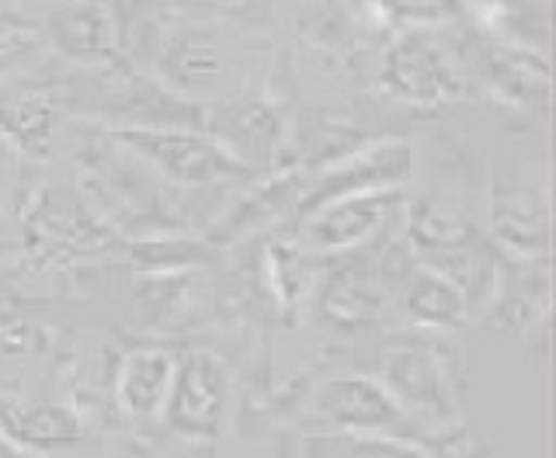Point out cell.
Here are the masks:
<instances>
[{
	"mask_svg": "<svg viewBox=\"0 0 556 458\" xmlns=\"http://www.w3.org/2000/svg\"><path fill=\"white\" fill-rule=\"evenodd\" d=\"M313 407H317V414L327 417L338 431L400 434V437H414V442H425L431 445V451H439V445L417 434V417L400 407L396 396L382 385V379L334 376L317 385Z\"/></svg>",
	"mask_w": 556,
	"mask_h": 458,
	"instance_id": "obj_6",
	"label": "cell"
},
{
	"mask_svg": "<svg viewBox=\"0 0 556 458\" xmlns=\"http://www.w3.org/2000/svg\"><path fill=\"white\" fill-rule=\"evenodd\" d=\"M486 213H491V233L508 257H549L553 222L549 195L543 188L497 178Z\"/></svg>",
	"mask_w": 556,
	"mask_h": 458,
	"instance_id": "obj_9",
	"label": "cell"
},
{
	"mask_svg": "<svg viewBox=\"0 0 556 458\" xmlns=\"http://www.w3.org/2000/svg\"><path fill=\"white\" fill-rule=\"evenodd\" d=\"M407 237L425 264H442L483 240L477 222L469 219L463 208L448 205L442 199H421L410 205Z\"/></svg>",
	"mask_w": 556,
	"mask_h": 458,
	"instance_id": "obj_13",
	"label": "cell"
},
{
	"mask_svg": "<svg viewBox=\"0 0 556 458\" xmlns=\"http://www.w3.org/2000/svg\"><path fill=\"white\" fill-rule=\"evenodd\" d=\"M469 63L477 77L491 87V94L515 104V109H549V63L543 49H529L501 39V35H477L469 49Z\"/></svg>",
	"mask_w": 556,
	"mask_h": 458,
	"instance_id": "obj_7",
	"label": "cell"
},
{
	"mask_svg": "<svg viewBox=\"0 0 556 458\" xmlns=\"http://www.w3.org/2000/svg\"><path fill=\"white\" fill-rule=\"evenodd\" d=\"M174 74L191 80V84H208L219 77V52L205 39H188L170 52Z\"/></svg>",
	"mask_w": 556,
	"mask_h": 458,
	"instance_id": "obj_21",
	"label": "cell"
},
{
	"mask_svg": "<svg viewBox=\"0 0 556 458\" xmlns=\"http://www.w3.org/2000/svg\"><path fill=\"white\" fill-rule=\"evenodd\" d=\"M382 298H387V281L372 264H365V268L362 264H344L327 278L320 292V309L330 323L358 330L376 323Z\"/></svg>",
	"mask_w": 556,
	"mask_h": 458,
	"instance_id": "obj_16",
	"label": "cell"
},
{
	"mask_svg": "<svg viewBox=\"0 0 556 458\" xmlns=\"http://www.w3.org/2000/svg\"><path fill=\"white\" fill-rule=\"evenodd\" d=\"M17 448H14V442H11V437L4 434V431H0V455H14Z\"/></svg>",
	"mask_w": 556,
	"mask_h": 458,
	"instance_id": "obj_22",
	"label": "cell"
},
{
	"mask_svg": "<svg viewBox=\"0 0 556 458\" xmlns=\"http://www.w3.org/2000/svg\"><path fill=\"white\" fill-rule=\"evenodd\" d=\"M52 35H56L66 56L74 60H91V63L118 60L115 25L101 0H70L66 8H60L56 22H52Z\"/></svg>",
	"mask_w": 556,
	"mask_h": 458,
	"instance_id": "obj_17",
	"label": "cell"
},
{
	"mask_svg": "<svg viewBox=\"0 0 556 458\" xmlns=\"http://www.w3.org/2000/svg\"><path fill=\"white\" fill-rule=\"evenodd\" d=\"M174 376V358L161 347H136L118 365L115 379V399L118 410L132 424H153L164 414L167 390Z\"/></svg>",
	"mask_w": 556,
	"mask_h": 458,
	"instance_id": "obj_11",
	"label": "cell"
},
{
	"mask_svg": "<svg viewBox=\"0 0 556 458\" xmlns=\"http://www.w3.org/2000/svg\"><path fill=\"white\" fill-rule=\"evenodd\" d=\"M549 257H508L483 316L497 330H532V323L549 320Z\"/></svg>",
	"mask_w": 556,
	"mask_h": 458,
	"instance_id": "obj_10",
	"label": "cell"
},
{
	"mask_svg": "<svg viewBox=\"0 0 556 458\" xmlns=\"http://www.w3.org/2000/svg\"><path fill=\"white\" fill-rule=\"evenodd\" d=\"M60 126V101L42 87H14L0 94V136L31 156H49Z\"/></svg>",
	"mask_w": 556,
	"mask_h": 458,
	"instance_id": "obj_14",
	"label": "cell"
},
{
	"mask_svg": "<svg viewBox=\"0 0 556 458\" xmlns=\"http://www.w3.org/2000/svg\"><path fill=\"white\" fill-rule=\"evenodd\" d=\"M400 306H404L407 320L421 330H459L469 320V306L459 285L425 260L414 264L400 281Z\"/></svg>",
	"mask_w": 556,
	"mask_h": 458,
	"instance_id": "obj_12",
	"label": "cell"
},
{
	"mask_svg": "<svg viewBox=\"0 0 556 458\" xmlns=\"http://www.w3.org/2000/svg\"><path fill=\"white\" fill-rule=\"evenodd\" d=\"M414 174V147L407 139H379L372 147H358L338 156L317 181L303 188L300 216H309L313 208H320L344 195H365V191H396L407 185Z\"/></svg>",
	"mask_w": 556,
	"mask_h": 458,
	"instance_id": "obj_5",
	"label": "cell"
},
{
	"mask_svg": "<svg viewBox=\"0 0 556 458\" xmlns=\"http://www.w3.org/2000/svg\"><path fill=\"white\" fill-rule=\"evenodd\" d=\"M382 385L414 417L442 420V424H452L459 417L456 407L459 376L452 372V361L442 351V344L428 338V333H410V338L387 344V355H382Z\"/></svg>",
	"mask_w": 556,
	"mask_h": 458,
	"instance_id": "obj_2",
	"label": "cell"
},
{
	"mask_svg": "<svg viewBox=\"0 0 556 458\" xmlns=\"http://www.w3.org/2000/svg\"><path fill=\"white\" fill-rule=\"evenodd\" d=\"M369 4L387 17V22H404V25H442L459 17L466 11V0H369Z\"/></svg>",
	"mask_w": 556,
	"mask_h": 458,
	"instance_id": "obj_20",
	"label": "cell"
},
{
	"mask_svg": "<svg viewBox=\"0 0 556 458\" xmlns=\"http://www.w3.org/2000/svg\"><path fill=\"white\" fill-rule=\"evenodd\" d=\"M396 205V191H365V195H344L303 216V240L306 254H348L355 246L369 243L382 222L390 219Z\"/></svg>",
	"mask_w": 556,
	"mask_h": 458,
	"instance_id": "obj_8",
	"label": "cell"
},
{
	"mask_svg": "<svg viewBox=\"0 0 556 458\" xmlns=\"http://www.w3.org/2000/svg\"><path fill=\"white\" fill-rule=\"evenodd\" d=\"M42 31L17 11H0V74L28 63L42 49Z\"/></svg>",
	"mask_w": 556,
	"mask_h": 458,
	"instance_id": "obj_19",
	"label": "cell"
},
{
	"mask_svg": "<svg viewBox=\"0 0 556 458\" xmlns=\"http://www.w3.org/2000/svg\"><path fill=\"white\" fill-rule=\"evenodd\" d=\"M0 431H4L17 451H60L80 437V420L74 410L56 403H22L0 399Z\"/></svg>",
	"mask_w": 556,
	"mask_h": 458,
	"instance_id": "obj_15",
	"label": "cell"
},
{
	"mask_svg": "<svg viewBox=\"0 0 556 458\" xmlns=\"http://www.w3.org/2000/svg\"><path fill=\"white\" fill-rule=\"evenodd\" d=\"M379 87L396 101L445 104L466 91V80L425 28H407L404 35H396L382 56Z\"/></svg>",
	"mask_w": 556,
	"mask_h": 458,
	"instance_id": "obj_4",
	"label": "cell"
},
{
	"mask_svg": "<svg viewBox=\"0 0 556 458\" xmlns=\"http://www.w3.org/2000/svg\"><path fill=\"white\" fill-rule=\"evenodd\" d=\"M230 407V372L208 351H188L174 361L161 424L181 437H219Z\"/></svg>",
	"mask_w": 556,
	"mask_h": 458,
	"instance_id": "obj_3",
	"label": "cell"
},
{
	"mask_svg": "<svg viewBox=\"0 0 556 458\" xmlns=\"http://www.w3.org/2000/svg\"><path fill=\"white\" fill-rule=\"evenodd\" d=\"M303 174L300 170H292V174H282V178H275L268 185H261L251 199H243L237 208H233V216L219 222L213 233H208V240L213 243H226V240H233L240 233H248V226L254 229L257 222H265V219H275L278 213H282L286 205H295L303 195Z\"/></svg>",
	"mask_w": 556,
	"mask_h": 458,
	"instance_id": "obj_18",
	"label": "cell"
},
{
	"mask_svg": "<svg viewBox=\"0 0 556 458\" xmlns=\"http://www.w3.org/2000/svg\"><path fill=\"white\" fill-rule=\"evenodd\" d=\"M112 143H118L136 161L153 167L161 178L185 185V188H205L248 178L251 164L243 156L219 143L216 136H205L195 129H161V126H122L109 132Z\"/></svg>",
	"mask_w": 556,
	"mask_h": 458,
	"instance_id": "obj_1",
	"label": "cell"
}]
</instances>
